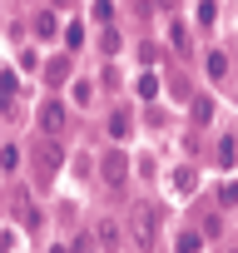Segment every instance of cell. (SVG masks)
Returning <instances> with one entry per match:
<instances>
[{"label": "cell", "instance_id": "cell-3", "mask_svg": "<svg viewBox=\"0 0 238 253\" xmlns=\"http://www.w3.org/2000/svg\"><path fill=\"white\" fill-rule=\"evenodd\" d=\"M94 238H99V248H119V243H124V228H119V218H99Z\"/></svg>", "mask_w": 238, "mask_h": 253}, {"label": "cell", "instance_id": "cell-19", "mask_svg": "<svg viewBox=\"0 0 238 253\" xmlns=\"http://www.w3.org/2000/svg\"><path fill=\"white\" fill-rule=\"evenodd\" d=\"M194 119H213V104L208 99H194Z\"/></svg>", "mask_w": 238, "mask_h": 253}, {"label": "cell", "instance_id": "cell-20", "mask_svg": "<svg viewBox=\"0 0 238 253\" xmlns=\"http://www.w3.org/2000/svg\"><path fill=\"white\" fill-rule=\"evenodd\" d=\"M218 204H238V184H223L218 189Z\"/></svg>", "mask_w": 238, "mask_h": 253}, {"label": "cell", "instance_id": "cell-12", "mask_svg": "<svg viewBox=\"0 0 238 253\" xmlns=\"http://www.w3.org/2000/svg\"><path fill=\"white\" fill-rule=\"evenodd\" d=\"M65 45L79 50V45H84V25H70V30H65Z\"/></svg>", "mask_w": 238, "mask_h": 253}, {"label": "cell", "instance_id": "cell-6", "mask_svg": "<svg viewBox=\"0 0 238 253\" xmlns=\"http://www.w3.org/2000/svg\"><path fill=\"white\" fill-rule=\"evenodd\" d=\"M109 134H114V139H124V134H129V114H124V109H114V114H109Z\"/></svg>", "mask_w": 238, "mask_h": 253}, {"label": "cell", "instance_id": "cell-8", "mask_svg": "<svg viewBox=\"0 0 238 253\" xmlns=\"http://www.w3.org/2000/svg\"><path fill=\"white\" fill-rule=\"evenodd\" d=\"M174 189H179V194H194V189H198V174H194V169H179V174H174Z\"/></svg>", "mask_w": 238, "mask_h": 253}, {"label": "cell", "instance_id": "cell-21", "mask_svg": "<svg viewBox=\"0 0 238 253\" xmlns=\"http://www.w3.org/2000/svg\"><path fill=\"white\" fill-rule=\"evenodd\" d=\"M70 253H94V243H89V238H75V248H70Z\"/></svg>", "mask_w": 238, "mask_h": 253}, {"label": "cell", "instance_id": "cell-2", "mask_svg": "<svg viewBox=\"0 0 238 253\" xmlns=\"http://www.w3.org/2000/svg\"><path fill=\"white\" fill-rule=\"evenodd\" d=\"M99 174H104V184H109V189H119V184L129 179V159L114 149V154H104V159H99Z\"/></svg>", "mask_w": 238, "mask_h": 253}, {"label": "cell", "instance_id": "cell-16", "mask_svg": "<svg viewBox=\"0 0 238 253\" xmlns=\"http://www.w3.org/2000/svg\"><path fill=\"white\" fill-rule=\"evenodd\" d=\"M99 45H104V55H114V50H119V30H104V35H99Z\"/></svg>", "mask_w": 238, "mask_h": 253}, {"label": "cell", "instance_id": "cell-7", "mask_svg": "<svg viewBox=\"0 0 238 253\" xmlns=\"http://www.w3.org/2000/svg\"><path fill=\"white\" fill-rule=\"evenodd\" d=\"M30 25H35V35H40V40H50V35H55V15H50V10H40Z\"/></svg>", "mask_w": 238, "mask_h": 253}, {"label": "cell", "instance_id": "cell-15", "mask_svg": "<svg viewBox=\"0 0 238 253\" xmlns=\"http://www.w3.org/2000/svg\"><path fill=\"white\" fill-rule=\"evenodd\" d=\"M0 164L15 169V164H20V149H15V144H5V149H0Z\"/></svg>", "mask_w": 238, "mask_h": 253}, {"label": "cell", "instance_id": "cell-11", "mask_svg": "<svg viewBox=\"0 0 238 253\" xmlns=\"http://www.w3.org/2000/svg\"><path fill=\"white\" fill-rule=\"evenodd\" d=\"M208 75H213V80H223V75H228V55H218V50H213V55H208Z\"/></svg>", "mask_w": 238, "mask_h": 253}, {"label": "cell", "instance_id": "cell-10", "mask_svg": "<svg viewBox=\"0 0 238 253\" xmlns=\"http://www.w3.org/2000/svg\"><path fill=\"white\" fill-rule=\"evenodd\" d=\"M45 75H50L45 84H60V80L70 75V60H50V65H45Z\"/></svg>", "mask_w": 238, "mask_h": 253}, {"label": "cell", "instance_id": "cell-4", "mask_svg": "<svg viewBox=\"0 0 238 253\" xmlns=\"http://www.w3.org/2000/svg\"><path fill=\"white\" fill-rule=\"evenodd\" d=\"M40 129H45V134H60V129H65V104H55V99L40 104Z\"/></svg>", "mask_w": 238, "mask_h": 253}, {"label": "cell", "instance_id": "cell-22", "mask_svg": "<svg viewBox=\"0 0 238 253\" xmlns=\"http://www.w3.org/2000/svg\"><path fill=\"white\" fill-rule=\"evenodd\" d=\"M45 253H70V248H60V243H55V248H45Z\"/></svg>", "mask_w": 238, "mask_h": 253}, {"label": "cell", "instance_id": "cell-5", "mask_svg": "<svg viewBox=\"0 0 238 253\" xmlns=\"http://www.w3.org/2000/svg\"><path fill=\"white\" fill-rule=\"evenodd\" d=\"M60 159H65L60 144H40V179H50V174L60 169Z\"/></svg>", "mask_w": 238, "mask_h": 253}, {"label": "cell", "instance_id": "cell-9", "mask_svg": "<svg viewBox=\"0 0 238 253\" xmlns=\"http://www.w3.org/2000/svg\"><path fill=\"white\" fill-rule=\"evenodd\" d=\"M169 45H174L179 55H189V30H184V25H169Z\"/></svg>", "mask_w": 238, "mask_h": 253}, {"label": "cell", "instance_id": "cell-23", "mask_svg": "<svg viewBox=\"0 0 238 253\" xmlns=\"http://www.w3.org/2000/svg\"><path fill=\"white\" fill-rule=\"evenodd\" d=\"M233 253H238V248H233Z\"/></svg>", "mask_w": 238, "mask_h": 253}, {"label": "cell", "instance_id": "cell-17", "mask_svg": "<svg viewBox=\"0 0 238 253\" xmlns=\"http://www.w3.org/2000/svg\"><path fill=\"white\" fill-rule=\"evenodd\" d=\"M139 94H144V99H154V94H159V80H154V75H144V80H139Z\"/></svg>", "mask_w": 238, "mask_h": 253}, {"label": "cell", "instance_id": "cell-1", "mask_svg": "<svg viewBox=\"0 0 238 253\" xmlns=\"http://www.w3.org/2000/svg\"><path fill=\"white\" fill-rule=\"evenodd\" d=\"M129 238H134V248H144V253L159 243V213H154L149 204H134V209H129Z\"/></svg>", "mask_w": 238, "mask_h": 253}, {"label": "cell", "instance_id": "cell-14", "mask_svg": "<svg viewBox=\"0 0 238 253\" xmlns=\"http://www.w3.org/2000/svg\"><path fill=\"white\" fill-rule=\"evenodd\" d=\"M213 15H218L213 0H198V20H203V25H213Z\"/></svg>", "mask_w": 238, "mask_h": 253}, {"label": "cell", "instance_id": "cell-18", "mask_svg": "<svg viewBox=\"0 0 238 253\" xmlns=\"http://www.w3.org/2000/svg\"><path fill=\"white\" fill-rule=\"evenodd\" d=\"M179 253H198V233H179Z\"/></svg>", "mask_w": 238, "mask_h": 253}, {"label": "cell", "instance_id": "cell-13", "mask_svg": "<svg viewBox=\"0 0 238 253\" xmlns=\"http://www.w3.org/2000/svg\"><path fill=\"white\" fill-rule=\"evenodd\" d=\"M233 159H238V144L223 139V144H218V164H233Z\"/></svg>", "mask_w": 238, "mask_h": 253}]
</instances>
